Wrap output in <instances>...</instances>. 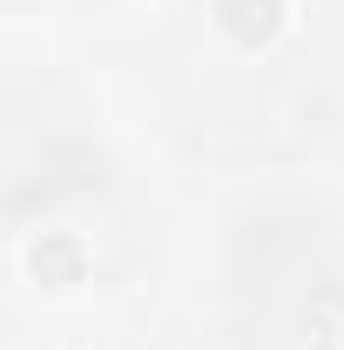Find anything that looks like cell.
<instances>
[{"label":"cell","mask_w":344,"mask_h":350,"mask_svg":"<svg viewBox=\"0 0 344 350\" xmlns=\"http://www.w3.org/2000/svg\"><path fill=\"white\" fill-rule=\"evenodd\" d=\"M216 14H223V34L243 41V47H263L284 27V0H223Z\"/></svg>","instance_id":"1"},{"label":"cell","mask_w":344,"mask_h":350,"mask_svg":"<svg viewBox=\"0 0 344 350\" xmlns=\"http://www.w3.org/2000/svg\"><path fill=\"white\" fill-rule=\"evenodd\" d=\"M27 262H34V276H41L47 290H68V283H82V269H88V256H82V243H75V236H41Z\"/></svg>","instance_id":"2"}]
</instances>
